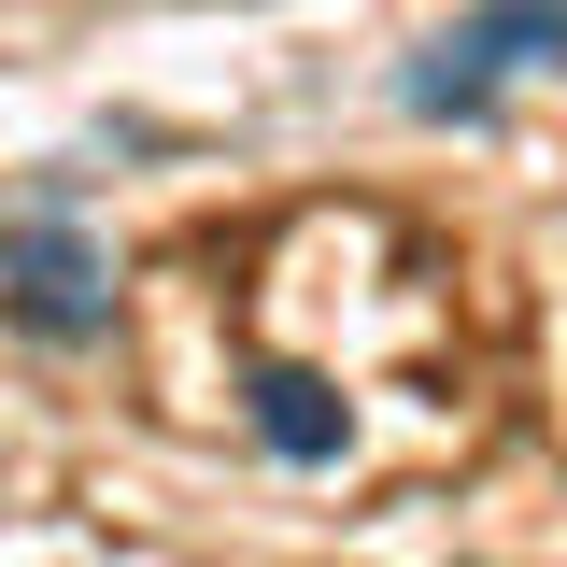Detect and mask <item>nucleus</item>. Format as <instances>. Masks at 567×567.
<instances>
[{
	"instance_id": "nucleus-1",
	"label": "nucleus",
	"mask_w": 567,
	"mask_h": 567,
	"mask_svg": "<svg viewBox=\"0 0 567 567\" xmlns=\"http://www.w3.org/2000/svg\"><path fill=\"white\" fill-rule=\"evenodd\" d=\"M0 327L43 354H85L114 341V256H100V227L71 199H29L14 227H0Z\"/></svg>"
},
{
	"instance_id": "nucleus-3",
	"label": "nucleus",
	"mask_w": 567,
	"mask_h": 567,
	"mask_svg": "<svg viewBox=\"0 0 567 567\" xmlns=\"http://www.w3.org/2000/svg\"><path fill=\"white\" fill-rule=\"evenodd\" d=\"M256 425H270L284 454H341V412H327V383H298V369H256Z\"/></svg>"
},
{
	"instance_id": "nucleus-2",
	"label": "nucleus",
	"mask_w": 567,
	"mask_h": 567,
	"mask_svg": "<svg viewBox=\"0 0 567 567\" xmlns=\"http://www.w3.org/2000/svg\"><path fill=\"white\" fill-rule=\"evenodd\" d=\"M539 58H567V0H483V14H454V29L412 58L398 100H412V114H496Z\"/></svg>"
}]
</instances>
